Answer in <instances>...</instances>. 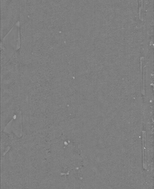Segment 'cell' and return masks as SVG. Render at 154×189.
Masks as SVG:
<instances>
[{
    "instance_id": "cell-1",
    "label": "cell",
    "mask_w": 154,
    "mask_h": 189,
    "mask_svg": "<svg viewBox=\"0 0 154 189\" xmlns=\"http://www.w3.org/2000/svg\"><path fill=\"white\" fill-rule=\"evenodd\" d=\"M142 142L143 146V155L144 163H146V132H142Z\"/></svg>"
}]
</instances>
